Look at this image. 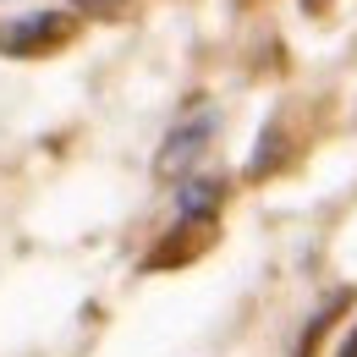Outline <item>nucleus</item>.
<instances>
[{
	"instance_id": "nucleus-1",
	"label": "nucleus",
	"mask_w": 357,
	"mask_h": 357,
	"mask_svg": "<svg viewBox=\"0 0 357 357\" xmlns=\"http://www.w3.org/2000/svg\"><path fill=\"white\" fill-rule=\"evenodd\" d=\"M66 39H72V17H61V11H28V17L0 28V50L6 55H50Z\"/></svg>"
},
{
	"instance_id": "nucleus-2",
	"label": "nucleus",
	"mask_w": 357,
	"mask_h": 357,
	"mask_svg": "<svg viewBox=\"0 0 357 357\" xmlns=\"http://www.w3.org/2000/svg\"><path fill=\"white\" fill-rule=\"evenodd\" d=\"M215 137V116H198V121H181L176 132L165 137V149H160V160H154V171L160 176H187L198 160H204V143Z\"/></svg>"
},
{
	"instance_id": "nucleus-3",
	"label": "nucleus",
	"mask_w": 357,
	"mask_h": 357,
	"mask_svg": "<svg viewBox=\"0 0 357 357\" xmlns=\"http://www.w3.org/2000/svg\"><path fill=\"white\" fill-rule=\"evenodd\" d=\"M215 242V220H181L154 253H149V269H176V264H192L204 248Z\"/></svg>"
},
{
	"instance_id": "nucleus-4",
	"label": "nucleus",
	"mask_w": 357,
	"mask_h": 357,
	"mask_svg": "<svg viewBox=\"0 0 357 357\" xmlns=\"http://www.w3.org/2000/svg\"><path fill=\"white\" fill-rule=\"evenodd\" d=\"M220 198H225L220 181H187L181 187V220H215Z\"/></svg>"
},
{
	"instance_id": "nucleus-5",
	"label": "nucleus",
	"mask_w": 357,
	"mask_h": 357,
	"mask_svg": "<svg viewBox=\"0 0 357 357\" xmlns=\"http://www.w3.org/2000/svg\"><path fill=\"white\" fill-rule=\"evenodd\" d=\"M347 303H352V291H335V303H324V308L313 313V319H308V330H303V347H297V357H313V352H319V341H324V330L335 324V313L347 308Z\"/></svg>"
},
{
	"instance_id": "nucleus-6",
	"label": "nucleus",
	"mask_w": 357,
	"mask_h": 357,
	"mask_svg": "<svg viewBox=\"0 0 357 357\" xmlns=\"http://www.w3.org/2000/svg\"><path fill=\"white\" fill-rule=\"evenodd\" d=\"M280 154H286V149H280V127L269 121L264 137H259V154H253V165H248V176H269V171L280 165Z\"/></svg>"
},
{
	"instance_id": "nucleus-7",
	"label": "nucleus",
	"mask_w": 357,
	"mask_h": 357,
	"mask_svg": "<svg viewBox=\"0 0 357 357\" xmlns=\"http://www.w3.org/2000/svg\"><path fill=\"white\" fill-rule=\"evenodd\" d=\"M72 6H77L83 17H116V11L127 6V0H72Z\"/></svg>"
},
{
	"instance_id": "nucleus-8",
	"label": "nucleus",
	"mask_w": 357,
	"mask_h": 357,
	"mask_svg": "<svg viewBox=\"0 0 357 357\" xmlns=\"http://www.w3.org/2000/svg\"><path fill=\"white\" fill-rule=\"evenodd\" d=\"M335 357H357V324H352V335L341 341V352H335Z\"/></svg>"
},
{
	"instance_id": "nucleus-9",
	"label": "nucleus",
	"mask_w": 357,
	"mask_h": 357,
	"mask_svg": "<svg viewBox=\"0 0 357 357\" xmlns=\"http://www.w3.org/2000/svg\"><path fill=\"white\" fill-rule=\"evenodd\" d=\"M324 6H330V0H303V11H308V17H319Z\"/></svg>"
}]
</instances>
